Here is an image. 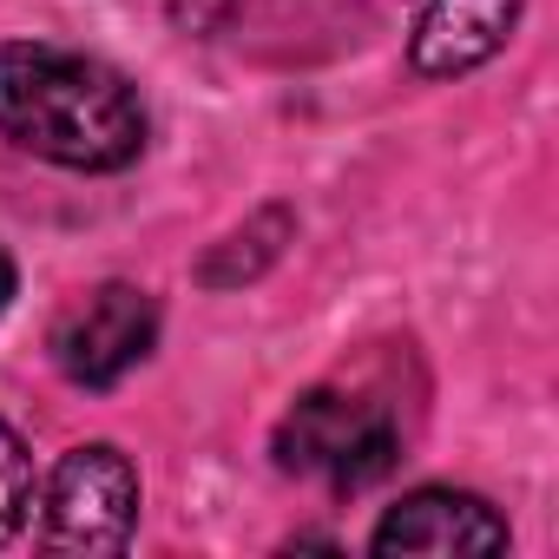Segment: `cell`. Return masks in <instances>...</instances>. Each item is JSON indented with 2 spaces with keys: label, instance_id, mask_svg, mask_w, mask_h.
Segmentation results:
<instances>
[{
  "label": "cell",
  "instance_id": "cell-4",
  "mask_svg": "<svg viewBox=\"0 0 559 559\" xmlns=\"http://www.w3.org/2000/svg\"><path fill=\"white\" fill-rule=\"evenodd\" d=\"M158 343V304L139 284H99L53 323V362L80 389L126 382Z\"/></svg>",
  "mask_w": 559,
  "mask_h": 559
},
{
  "label": "cell",
  "instance_id": "cell-5",
  "mask_svg": "<svg viewBox=\"0 0 559 559\" xmlns=\"http://www.w3.org/2000/svg\"><path fill=\"white\" fill-rule=\"evenodd\" d=\"M376 552H507V520L461 487H415L402 493L376 539Z\"/></svg>",
  "mask_w": 559,
  "mask_h": 559
},
{
  "label": "cell",
  "instance_id": "cell-1",
  "mask_svg": "<svg viewBox=\"0 0 559 559\" xmlns=\"http://www.w3.org/2000/svg\"><path fill=\"white\" fill-rule=\"evenodd\" d=\"M0 139L67 171H119L145 152L139 93L67 47H0Z\"/></svg>",
  "mask_w": 559,
  "mask_h": 559
},
{
  "label": "cell",
  "instance_id": "cell-6",
  "mask_svg": "<svg viewBox=\"0 0 559 559\" xmlns=\"http://www.w3.org/2000/svg\"><path fill=\"white\" fill-rule=\"evenodd\" d=\"M520 8L526 0H428L421 21H415L408 67L421 80H461V73L487 67L513 40Z\"/></svg>",
  "mask_w": 559,
  "mask_h": 559
},
{
  "label": "cell",
  "instance_id": "cell-8",
  "mask_svg": "<svg viewBox=\"0 0 559 559\" xmlns=\"http://www.w3.org/2000/svg\"><path fill=\"white\" fill-rule=\"evenodd\" d=\"M8 297H14V263H8V250H0V310H8Z\"/></svg>",
  "mask_w": 559,
  "mask_h": 559
},
{
  "label": "cell",
  "instance_id": "cell-3",
  "mask_svg": "<svg viewBox=\"0 0 559 559\" xmlns=\"http://www.w3.org/2000/svg\"><path fill=\"white\" fill-rule=\"evenodd\" d=\"M139 520V467L112 441L73 448L40 500V546L47 552H119Z\"/></svg>",
  "mask_w": 559,
  "mask_h": 559
},
{
  "label": "cell",
  "instance_id": "cell-7",
  "mask_svg": "<svg viewBox=\"0 0 559 559\" xmlns=\"http://www.w3.org/2000/svg\"><path fill=\"white\" fill-rule=\"evenodd\" d=\"M34 513V461L21 448V435L0 421V546H8Z\"/></svg>",
  "mask_w": 559,
  "mask_h": 559
},
{
  "label": "cell",
  "instance_id": "cell-2",
  "mask_svg": "<svg viewBox=\"0 0 559 559\" xmlns=\"http://www.w3.org/2000/svg\"><path fill=\"white\" fill-rule=\"evenodd\" d=\"M395 461H402V428L389 402L356 395V389H310L276 428V467L330 480L343 493L382 480Z\"/></svg>",
  "mask_w": 559,
  "mask_h": 559
}]
</instances>
